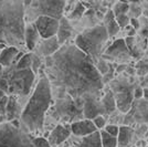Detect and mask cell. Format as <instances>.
Returning <instances> with one entry per match:
<instances>
[{
    "instance_id": "cell-8",
    "label": "cell",
    "mask_w": 148,
    "mask_h": 147,
    "mask_svg": "<svg viewBox=\"0 0 148 147\" xmlns=\"http://www.w3.org/2000/svg\"><path fill=\"white\" fill-rule=\"evenodd\" d=\"M52 116L62 121L73 123L80 121L79 118L83 116V113H82V110L76 106L73 100L69 95H65L64 98L58 100L54 110L52 112Z\"/></svg>"
},
{
    "instance_id": "cell-33",
    "label": "cell",
    "mask_w": 148,
    "mask_h": 147,
    "mask_svg": "<svg viewBox=\"0 0 148 147\" xmlns=\"http://www.w3.org/2000/svg\"><path fill=\"white\" fill-rule=\"evenodd\" d=\"M104 128H105L104 131L106 133H108V134L112 135V136H114V137H117V135H118L117 126H115V125H107V126H105Z\"/></svg>"
},
{
    "instance_id": "cell-3",
    "label": "cell",
    "mask_w": 148,
    "mask_h": 147,
    "mask_svg": "<svg viewBox=\"0 0 148 147\" xmlns=\"http://www.w3.org/2000/svg\"><path fill=\"white\" fill-rule=\"evenodd\" d=\"M52 102L51 82L49 78L42 75L34 87L32 95L22 113L20 115V122L30 134H37L42 132L44 118Z\"/></svg>"
},
{
    "instance_id": "cell-36",
    "label": "cell",
    "mask_w": 148,
    "mask_h": 147,
    "mask_svg": "<svg viewBox=\"0 0 148 147\" xmlns=\"http://www.w3.org/2000/svg\"><path fill=\"white\" fill-rule=\"evenodd\" d=\"M130 23L132 25V28L134 29V30H138L139 28H140V22H139V20L138 19H136V18H130Z\"/></svg>"
},
{
    "instance_id": "cell-12",
    "label": "cell",
    "mask_w": 148,
    "mask_h": 147,
    "mask_svg": "<svg viewBox=\"0 0 148 147\" xmlns=\"http://www.w3.org/2000/svg\"><path fill=\"white\" fill-rule=\"evenodd\" d=\"M70 135H71L70 126H64L62 124L56 125L48 137V143L50 147H56L61 145L62 143H64L70 137Z\"/></svg>"
},
{
    "instance_id": "cell-22",
    "label": "cell",
    "mask_w": 148,
    "mask_h": 147,
    "mask_svg": "<svg viewBox=\"0 0 148 147\" xmlns=\"http://www.w3.org/2000/svg\"><path fill=\"white\" fill-rule=\"evenodd\" d=\"M133 129L128 126H121L118 127L117 144L119 146H127L133 137Z\"/></svg>"
},
{
    "instance_id": "cell-24",
    "label": "cell",
    "mask_w": 148,
    "mask_h": 147,
    "mask_svg": "<svg viewBox=\"0 0 148 147\" xmlns=\"http://www.w3.org/2000/svg\"><path fill=\"white\" fill-rule=\"evenodd\" d=\"M101 103L103 105V109L105 111V114H110L114 110L116 109V104H115V98L112 92H107L101 100Z\"/></svg>"
},
{
    "instance_id": "cell-28",
    "label": "cell",
    "mask_w": 148,
    "mask_h": 147,
    "mask_svg": "<svg viewBox=\"0 0 148 147\" xmlns=\"http://www.w3.org/2000/svg\"><path fill=\"white\" fill-rule=\"evenodd\" d=\"M84 11H85L84 5H83L82 2H77V3L75 5V7L72 9L71 13L69 14V19H72V20H74V19H80L81 17L83 16Z\"/></svg>"
},
{
    "instance_id": "cell-34",
    "label": "cell",
    "mask_w": 148,
    "mask_h": 147,
    "mask_svg": "<svg viewBox=\"0 0 148 147\" xmlns=\"http://www.w3.org/2000/svg\"><path fill=\"white\" fill-rule=\"evenodd\" d=\"M0 91H2L6 95L8 94V82L3 74L0 76Z\"/></svg>"
},
{
    "instance_id": "cell-40",
    "label": "cell",
    "mask_w": 148,
    "mask_h": 147,
    "mask_svg": "<svg viewBox=\"0 0 148 147\" xmlns=\"http://www.w3.org/2000/svg\"><path fill=\"white\" fill-rule=\"evenodd\" d=\"M2 74H3V67L0 65V76H1Z\"/></svg>"
},
{
    "instance_id": "cell-17",
    "label": "cell",
    "mask_w": 148,
    "mask_h": 147,
    "mask_svg": "<svg viewBox=\"0 0 148 147\" xmlns=\"http://www.w3.org/2000/svg\"><path fill=\"white\" fill-rule=\"evenodd\" d=\"M39 33L33 23L25 25V47L29 51H33L37 48V44L39 42Z\"/></svg>"
},
{
    "instance_id": "cell-13",
    "label": "cell",
    "mask_w": 148,
    "mask_h": 147,
    "mask_svg": "<svg viewBox=\"0 0 148 147\" xmlns=\"http://www.w3.org/2000/svg\"><path fill=\"white\" fill-rule=\"evenodd\" d=\"M70 129L75 136H80V137H86L88 135L97 132L95 125L90 120H80L73 122L70 125Z\"/></svg>"
},
{
    "instance_id": "cell-25",
    "label": "cell",
    "mask_w": 148,
    "mask_h": 147,
    "mask_svg": "<svg viewBox=\"0 0 148 147\" xmlns=\"http://www.w3.org/2000/svg\"><path fill=\"white\" fill-rule=\"evenodd\" d=\"M101 136V144L102 147H116L117 146V137H114L106 133L105 131H102L99 133Z\"/></svg>"
},
{
    "instance_id": "cell-10",
    "label": "cell",
    "mask_w": 148,
    "mask_h": 147,
    "mask_svg": "<svg viewBox=\"0 0 148 147\" xmlns=\"http://www.w3.org/2000/svg\"><path fill=\"white\" fill-rule=\"evenodd\" d=\"M33 25L36 27L39 36L43 40L56 37L58 29H59V20L50 18V17L40 16V17H38L36 19Z\"/></svg>"
},
{
    "instance_id": "cell-5",
    "label": "cell",
    "mask_w": 148,
    "mask_h": 147,
    "mask_svg": "<svg viewBox=\"0 0 148 147\" xmlns=\"http://www.w3.org/2000/svg\"><path fill=\"white\" fill-rule=\"evenodd\" d=\"M108 34L103 25H99L87 29L79 34L75 39V47L96 64L102 58V52L105 43L108 40Z\"/></svg>"
},
{
    "instance_id": "cell-27",
    "label": "cell",
    "mask_w": 148,
    "mask_h": 147,
    "mask_svg": "<svg viewBox=\"0 0 148 147\" xmlns=\"http://www.w3.org/2000/svg\"><path fill=\"white\" fill-rule=\"evenodd\" d=\"M31 56H32V53H25V54L22 55V58H21L12 67L16 69V70H27V69H31Z\"/></svg>"
},
{
    "instance_id": "cell-1",
    "label": "cell",
    "mask_w": 148,
    "mask_h": 147,
    "mask_svg": "<svg viewBox=\"0 0 148 147\" xmlns=\"http://www.w3.org/2000/svg\"><path fill=\"white\" fill-rule=\"evenodd\" d=\"M53 83L82 110L86 98H99L104 85L103 78L92 60L74 44H66L51 56Z\"/></svg>"
},
{
    "instance_id": "cell-21",
    "label": "cell",
    "mask_w": 148,
    "mask_h": 147,
    "mask_svg": "<svg viewBox=\"0 0 148 147\" xmlns=\"http://www.w3.org/2000/svg\"><path fill=\"white\" fill-rule=\"evenodd\" d=\"M103 25H104L106 31H107L108 37H114L118 31H119V25H118L116 19H115L114 14L112 12V10H108V11H106V13H105Z\"/></svg>"
},
{
    "instance_id": "cell-39",
    "label": "cell",
    "mask_w": 148,
    "mask_h": 147,
    "mask_svg": "<svg viewBox=\"0 0 148 147\" xmlns=\"http://www.w3.org/2000/svg\"><path fill=\"white\" fill-rule=\"evenodd\" d=\"M6 122H8L6 115H0V124H3V123H6Z\"/></svg>"
},
{
    "instance_id": "cell-29",
    "label": "cell",
    "mask_w": 148,
    "mask_h": 147,
    "mask_svg": "<svg viewBox=\"0 0 148 147\" xmlns=\"http://www.w3.org/2000/svg\"><path fill=\"white\" fill-rule=\"evenodd\" d=\"M41 64H42V61H41L40 56L38 54L32 53V56H31V70H32V72L34 74H37L40 67H41Z\"/></svg>"
},
{
    "instance_id": "cell-2",
    "label": "cell",
    "mask_w": 148,
    "mask_h": 147,
    "mask_svg": "<svg viewBox=\"0 0 148 147\" xmlns=\"http://www.w3.org/2000/svg\"><path fill=\"white\" fill-rule=\"evenodd\" d=\"M25 8L20 0L0 1V43L22 49L25 47Z\"/></svg>"
},
{
    "instance_id": "cell-31",
    "label": "cell",
    "mask_w": 148,
    "mask_h": 147,
    "mask_svg": "<svg viewBox=\"0 0 148 147\" xmlns=\"http://www.w3.org/2000/svg\"><path fill=\"white\" fill-rule=\"evenodd\" d=\"M137 69H138V74H146L148 72V61H140L137 64Z\"/></svg>"
},
{
    "instance_id": "cell-7",
    "label": "cell",
    "mask_w": 148,
    "mask_h": 147,
    "mask_svg": "<svg viewBox=\"0 0 148 147\" xmlns=\"http://www.w3.org/2000/svg\"><path fill=\"white\" fill-rule=\"evenodd\" d=\"M23 6H30L33 13H37V18L40 16L60 20L63 16L65 1L60 0H39V1H23ZM32 13V14H33ZM36 18V19H37Z\"/></svg>"
},
{
    "instance_id": "cell-18",
    "label": "cell",
    "mask_w": 148,
    "mask_h": 147,
    "mask_svg": "<svg viewBox=\"0 0 148 147\" xmlns=\"http://www.w3.org/2000/svg\"><path fill=\"white\" fill-rule=\"evenodd\" d=\"M72 36V27L70 25L69 20L66 18L62 17L59 20V29L56 33V39L59 41V44H64Z\"/></svg>"
},
{
    "instance_id": "cell-15",
    "label": "cell",
    "mask_w": 148,
    "mask_h": 147,
    "mask_svg": "<svg viewBox=\"0 0 148 147\" xmlns=\"http://www.w3.org/2000/svg\"><path fill=\"white\" fill-rule=\"evenodd\" d=\"M60 49V44L56 37L50 38L47 40H43L41 43H39V54L43 55L45 58L48 56H52V55L56 53L58 50Z\"/></svg>"
},
{
    "instance_id": "cell-26",
    "label": "cell",
    "mask_w": 148,
    "mask_h": 147,
    "mask_svg": "<svg viewBox=\"0 0 148 147\" xmlns=\"http://www.w3.org/2000/svg\"><path fill=\"white\" fill-rule=\"evenodd\" d=\"M130 5L128 2H123V1H118L116 2L113 9L112 12L114 14V17H118V16H123V14H127V12L130 11Z\"/></svg>"
},
{
    "instance_id": "cell-35",
    "label": "cell",
    "mask_w": 148,
    "mask_h": 147,
    "mask_svg": "<svg viewBox=\"0 0 148 147\" xmlns=\"http://www.w3.org/2000/svg\"><path fill=\"white\" fill-rule=\"evenodd\" d=\"M140 33L145 38H148V18H144V21H143V25H140Z\"/></svg>"
},
{
    "instance_id": "cell-23",
    "label": "cell",
    "mask_w": 148,
    "mask_h": 147,
    "mask_svg": "<svg viewBox=\"0 0 148 147\" xmlns=\"http://www.w3.org/2000/svg\"><path fill=\"white\" fill-rule=\"evenodd\" d=\"M134 112V116L137 122H148V102L147 101H139Z\"/></svg>"
},
{
    "instance_id": "cell-9",
    "label": "cell",
    "mask_w": 148,
    "mask_h": 147,
    "mask_svg": "<svg viewBox=\"0 0 148 147\" xmlns=\"http://www.w3.org/2000/svg\"><path fill=\"white\" fill-rule=\"evenodd\" d=\"M130 53L124 39H118L116 41L112 43L107 49L105 50V52L102 54L103 60H108V61H115V62H127L130 59Z\"/></svg>"
},
{
    "instance_id": "cell-6",
    "label": "cell",
    "mask_w": 148,
    "mask_h": 147,
    "mask_svg": "<svg viewBox=\"0 0 148 147\" xmlns=\"http://www.w3.org/2000/svg\"><path fill=\"white\" fill-rule=\"evenodd\" d=\"M3 75L8 82V94L17 98L28 95L32 90L36 79V74L32 72L31 69L16 70L12 67V71L8 74L3 73Z\"/></svg>"
},
{
    "instance_id": "cell-32",
    "label": "cell",
    "mask_w": 148,
    "mask_h": 147,
    "mask_svg": "<svg viewBox=\"0 0 148 147\" xmlns=\"http://www.w3.org/2000/svg\"><path fill=\"white\" fill-rule=\"evenodd\" d=\"M9 95H5L0 98V115H6V106L8 103Z\"/></svg>"
},
{
    "instance_id": "cell-4",
    "label": "cell",
    "mask_w": 148,
    "mask_h": 147,
    "mask_svg": "<svg viewBox=\"0 0 148 147\" xmlns=\"http://www.w3.org/2000/svg\"><path fill=\"white\" fill-rule=\"evenodd\" d=\"M0 147H50L44 137L33 136L22 126L16 127L10 122L0 124Z\"/></svg>"
},
{
    "instance_id": "cell-16",
    "label": "cell",
    "mask_w": 148,
    "mask_h": 147,
    "mask_svg": "<svg viewBox=\"0 0 148 147\" xmlns=\"http://www.w3.org/2000/svg\"><path fill=\"white\" fill-rule=\"evenodd\" d=\"M22 113V110L20 107V104L18 102V98L17 96H12L9 95L8 98V103L6 106V117L8 122H11L14 120H18L20 115Z\"/></svg>"
},
{
    "instance_id": "cell-14",
    "label": "cell",
    "mask_w": 148,
    "mask_h": 147,
    "mask_svg": "<svg viewBox=\"0 0 148 147\" xmlns=\"http://www.w3.org/2000/svg\"><path fill=\"white\" fill-rule=\"evenodd\" d=\"M114 98H115V104L121 112L126 113L130 110L132 103H133V93L130 87H126V86L121 87Z\"/></svg>"
},
{
    "instance_id": "cell-19",
    "label": "cell",
    "mask_w": 148,
    "mask_h": 147,
    "mask_svg": "<svg viewBox=\"0 0 148 147\" xmlns=\"http://www.w3.org/2000/svg\"><path fill=\"white\" fill-rule=\"evenodd\" d=\"M20 50L12 47H7L0 53V65L2 67H11L14 64L16 56L18 55Z\"/></svg>"
},
{
    "instance_id": "cell-20",
    "label": "cell",
    "mask_w": 148,
    "mask_h": 147,
    "mask_svg": "<svg viewBox=\"0 0 148 147\" xmlns=\"http://www.w3.org/2000/svg\"><path fill=\"white\" fill-rule=\"evenodd\" d=\"M71 147H102L99 132H95L86 137H82L80 141L74 143Z\"/></svg>"
},
{
    "instance_id": "cell-11",
    "label": "cell",
    "mask_w": 148,
    "mask_h": 147,
    "mask_svg": "<svg viewBox=\"0 0 148 147\" xmlns=\"http://www.w3.org/2000/svg\"><path fill=\"white\" fill-rule=\"evenodd\" d=\"M82 113L85 120L93 121L95 117L105 115V111L103 105L101 103V100L96 98H86L83 101Z\"/></svg>"
},
{
    "instance_id": "cell-38",
    "label": "cell",
    "mask_w": 148,
    "mask_h": 147,
    "mask_svg": "<svg viewBox=\"0 0 148 147\" xmlns=\"http://www.w3.org/2000/svg\"><path fill=\"white\" fill-rule=\"evenodd\" d=\"M143 96L145 98V101H147L148 102V89L143 90Z\"/></svg>"
},
{
    "instance_id": "cell-41",
    "label": "cell",
    "mask_w": 148,
    "mask_h": 147,
    "mask_svg": "<svg viewBox=\"0 0 148 147\" xmlns=\"http://www.w3.org/2000/svg\"><path fill=\"white\" fill-rule=\"evenodd\" d=\"M5 95H6V94H5V93L2 92V91H0V98H2V96H5Z\"/></svg>"
},
{
    "instance_id": "cell-37",
    "label": "cell",
    "mask_w": 148,
    "mask_h": 147,
    "mask_svg": "<svg viewBox=\"0 0 148 147\" xmlns=\"http://www.w3.org/2000/svg\"><path fill=\"white\" fill-rule=\"evenodd\" d=\"M134 98H143V90L140 87H137L135 90V92H134Z\"/></svg>"
},
{
    "instance_id": "cell-30",
    "label": "cell",
    "mask_w": 148,
    "mask_h": 147,
    "mask_svg": "<svg viewBox=\"0 0 148 147\" xmlns=\"http://www.w3.org/2000/svg\"><path fill=\"white\" fill-rule=\"evenodd\" d=\"M92 122H93V124L95 125L96 129H103L105 127V124H106V120H105L104 116H101V115H99V116L95 117Z\"/></svg>"
}]
</instances>
